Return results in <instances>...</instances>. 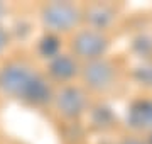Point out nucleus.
Listing matches in <instances>:
<instances>
[{"label":"nucleus","instance_id":"obj_1","mask_svg":"<svg viewBox=\"0 0 152 144\" xmlns=\"http://www.w3.org/2000/svg\"><path fill=\"white\" fill-rule=\"evenodd\" d=\"M34 73L29 71V68L20 66V65H10V66L4 68L0 73V87L7 93L24 98Z\"/></svg>","mask_w":152,"mask_h":144},{"label":"nucleus","instance_id":"obj_2","mask_svg":"<svg viewBox=\"0 0 152 144\" xmlns=\"http://www.w3.org/2000/svg\"><path fill=\"white\" fill-rule=\"evenodd\" d=\"M42 19L49 27L58 29V31H68L80 21V12L78 9L69 4H61L54 2L44 7Z\"/></svg>","mask_w":152,"mask_h":144},{"label":"nucleus","instance_id":"obj_3","mask_svg":"<svg viewBox=\"0 0 152 144\" xmlns=\"http://www.w3.org/2000/svg\"><path fill=\"white\" fill-rule=\"evenodd\" d=\"M107 49V39L98 32H81L75 39V51L83 58H96Z\"/></svg>","mask_w":152,"mask_h":144},{"label":"nucleus","instance_id":"obj_4","mask_svg":"<svg viewBox=\"0 0 152 144\" xmlns=\"http://www.w3.org/2000/svg\"><path fill=\"white\" fill-rule=\"evenodd\" d=\"M112 78H113V70L110 66V63H107L103 60L91 61L85 68V80L88 82L90 87H93L96 90H102L105 87H108Z\"/></svg>","mask_w":152,"mask_h":144},{"label":"nucleus","instance_id":"obj_5","mask_svg":"<svg viewBox=\"0 0 152 144\" xmlns=\"http://www.w3.org/2000/svg\"><path fill=\"white\" fill-rule=\"evenodd\" d=\"M58 107H59V110L64 115L75 117L83 110V107H85V97H83V93L78 88H73V87L64 88L59 93Z\"/></svg>","mask_w":152,"mask_h":144},{"label":"nucleus","instance_id":"obj_6","mask_svg":"<svg viewBox=\"0 0 152 144\" xmlns=\"http://www.w3.org/2000/svg\"><path fill=\"white\" fill-rule=\"evenodd\" d=\"M129 122L137 129L152 127V102H135L129 112Z\"/></svg>","mask_w":152,"mask_h":144},{"label":"nucleus","instance_id":"obj_7","mask_svg":"<svg viewBox=\"0 0 152 144\" xmlns=\"http://www.w3.org/2000/svg\"><path fill=\"white\" fill-rule=\"evenodd\" d=\"M49 97H51V90H49L48 83L41 76L34 75L32 82L29 85L27 93H26L24 98L29 100V102H32V104H44L46 100H49Z\"/></svg>","mask_w":152,"mask_h":144},{"label":"nucleus","instance_id":"obj_8","mask_svg":"<svg viewBox=\"0 0 152 144\" xmlns=\"http://www.w3.org/2000/svg\"><path fill=\"white\" fill-rule=\"evenodd\" d=\"M75 73H76V65L68 56H58L51 63V75L58 80H68Z\"/></svg>","mask_w":152,"mask_h":144},{"label":"nucleus","instance_id":"obj_9","mask_svg":"<svg viewBox=\"0 0 152 144\" xmlns=\"http://www.w3.org/2000/svg\"><path fill=\"white\" fill-rule=\"evenodd\" d=\"M88 19H90L95 26L103 27V26H107V24L112 21V10L107 9V7H103V5H95L88 10Z\"/></svg>","mask_w":152,"mask_h":144},{"label":"nucleus","instance_id":"obj_10","mask_svg":"<svg viewBox=\"0 0 152 144\" xmlns=\"http://www.w3.org/2000/svg\"><path fill=\"white\" fill-rule=\"evenodd\" d=\"M58 48H59V43H58V39L53 37V36L44 37L42 41H41V46H39V49H41V53H42L44 56H54Z\"/></svg>","mask_w":152,"mask_h":144},{"label":"nucleus","instance_id":"obj_11","mask_svg":"<svg viewBox=\"0 0 152 144\" xmlns=\"http://www.w3.org/2000/svg\"><path fill=\"white\" fill-rule=\"evenodd\" d=\"M135 76L139 82L145 85H151L152 87V65H145V66H140L135 71Z\"/></svg>","mask_w":152,"mask_h":144},{"label":"nucleus","instance_id":"obj_12","mask_svg":"<svg viewBox=\"0 0 152 144\" xmlns=\"http://www.w3.org/2000/svg\"><path fill=\"white\" fill-rule=\"evenodd\" d=\"M5 46H7V34L4 32L2 29H0V51L4 49Z\"/></svg>","mask_w":152,"mask_h":144},{"label":"nucleus","instance_id":"obj_13","mask_svg":"<svg viewBox=\"0 0 152 144\" xmlns=\"http://www.w3.org/2000/svg\"><path fill=\"white\" fill-rule=\"evenodd\" d=\"M124 144H140V143H139V141H125Z\"/></svg>","mask_w":152,"mask_h":144},{"label":"nucleus","instance_id":"obj_14","mask_svg":"<svg viewBox=\"0 0 152 144\" xmlns=\"http://www.w3.org/2000/svg\"><path fill=\"white\" fill-rule=\"evenodd\" d=\"M2 14H4V5L0 4V17H2Z\"/></svg>","mask_w":152,"mask_h":144},{"label":"nucleus","instance_id":"obj_15","mask_svg":"<svg viewBox=\"0 0 152 144\" xmlns=\"http://www.w3.org/2000/svg\"><path fill=\"white\" fill-rule=\"evenodd\" d=\"M151 144H152V137H151Z\"/></svg>","mask_w":152,"mask_h":144}]
</instances>
